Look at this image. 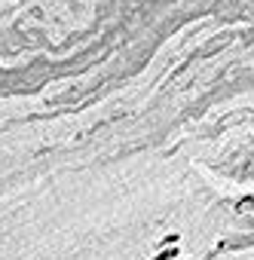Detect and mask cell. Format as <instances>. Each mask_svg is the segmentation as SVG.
I'll return each mask as SVG.
<instances>
[]
</instances>
